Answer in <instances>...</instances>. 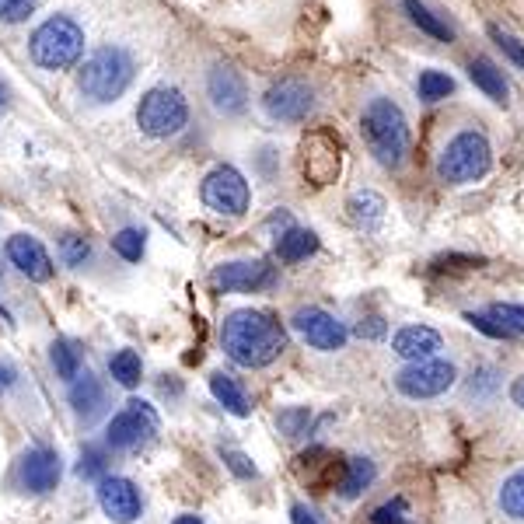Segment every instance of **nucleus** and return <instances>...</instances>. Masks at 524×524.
<instances>
[{"mask_svg":"<svg viewBox=\"0 0 524 524\" xmlns=\"http://www.w3.org/2000/svg\"><path fill=\"white\" fill-rule=\"evenodd\" d=\"M221 346L231 364L245 371H262L276 364L287 350V332L269 311L259 308H238L221 322Z\"/></svg>","mask_w":524,"mask_h":524,"instance_id":"nucleus-1","label":"nucleus"},{"mask_svg":"<svg viewBox=\"0 0 524 524\" xmlns=\"http://www.w3.org/2000/svg\"><path fill=\"white\" fill-rule=\"evenodd\" d=\"M360 137H364L367 151H371V158L381 168H399L409 158V147H413L406 112L385 95L371 98L364 105V112H360Z\"/></svg>","mask_w":524,"mask_h":524,"instance_id":"nucleus-2","label":"nucleus"},{"mask_svg":"<svg viewBox=\"0 0 524 524\" xmlns=\"http://www.w3.org/2000/svg\"><path fill=\"white\" fill-rule=\"evenodd\" d=\"M137 63L123 46H102L84 60V67L77 70V88L88 102L109 105L130 88Z\"/></svg>","mask_w":524,"mask_h":524,"instance_id":"nucleus-3","label":"nucleus"},{"mask_svg":"<svg viewBox=\"0 0 524 524\" xmlns=\"http://www.w3.org/2000/svg\"><path fill=\"white\" fill-rule=\"evenodd\" d=\"M493 168V147L483 130H462L437 154V179L444 186H469Z\"/></svg>","mask_w":524,"mask_h":524,"instance_id":"nucleus-4","label":"nucleus"},{"mask_svg":"<svg viewBox=\"0 0 524 524\" xmlns=\"http://www.w3.org/2000/svg\"><path fill=\"white\" fill-rule=\"evenodd\" d=\"M28 53L42 70H67L84 53V28L67 14L46 18L28 39Z\"/></svg>","mask_w":524,"mask_h":524,"instance_id":"nucleus-5","label":"nucleus"},{"mask_svg":"<svg viewBox=\"0 0 524 524\" xmlns=\"http://www.w3.org/2000/svg\"><path fill=\"white\" fill-rule=\"evenodd\" d=\"M189 123V102L182 98L179 88H154L140 98L137 105V126L140 133L154 140H168L182 133Z\"/></svg>","mask_w":524,"mask_h":524,"instance_id":"nucleus-6","label":"nucleus"},{"mask_svg":"<svg viewBox=\"0 0 524 524\" xmlns=\"http://www.w3.org/2000/svg\"><path fill=\"white\" fill-rule=\"evenodd\" d=\"M158 409L144 399H130L105 427V448L112 451H133L147 444L158 434Z\"/></svg>","mask_w":524,"mask_h":524,"instance_id":"nucleus-7","label":"nucleus"},{"mask_svg":"<svg viewBox=\"0 0 524 524\" xmlns=\"http://www.w3.org/2000/svg\"><path fill=\"white\" fill-rule=\"evenodd\" d=\"M200 196L214 214L221 217H245L252 203V189L245 182V175L235 165H217L214 172L203 179Z\"/></svg>","mask_w":524,"mask_h":524,"instance_id":"nucleus-8","label":"nucleus"},{"mask_svg":"<svg viewBox=\"0 0 524 524\" xmlns=\"http://www.w3.org/2000/svg\"><path fill=\"white\" fill-rule=\"evenodd\" d=\"M458 367L451 360H423V364H409L395 374V392L406 395L413 402L423 399H441L448 388H455Z\"/></svg>","mask_w":524,"mask_h":524,"instance_id":"nucleus-9","label":"nucleus"},{"mask_svg":"<svg viewBox=\"0 0 524 524\" xmlns=\"http://www.w3.org/2000/svg\"><path fill=\"white\" fill-rule=\"evenodd\" d=\"M343 168V144L332 130H311L301 140V172L311 186H332Z\"/></svg>","mask_w":524,"mask_h":524,"instance_id":"nucleus-10","label":"nucleus"},{"mask_svg":"<svg viewBox=\"0 0 524 524\" xmlns=\"http://www.w3.org/2000/svg\"><path fill=\"white\" fill-rule=\"evenodd\" d=\"M262 109L273 123H304L315 109V91L301 77H283V81L269 84V91L262 95Z\"/></svg>","mask_w":524,"mask_h":524,"instance_id":"nucleus-11","label":"nucleus"},{"mask_svg":"<svg viewBox=\"0 0 524 524\" xmlns=\"http://www.w3.org/2000/svg\"><path fill=\"white\" fill-rule=\"evenodd\" d=\"M290 325H294L297 336L318 353L343 350L346 339H350V329H346L336 315H329L325 308H297L294 315H290Z\"/></svg>","mask_w":524,"mask_h":524,"instance_id":"nucleus-12","label":"nucleus"},{"mask_svg":"<svg viewBox=\"0 0 524 524\" xmlns=\"http://www.w3.org/2000/svg\"><path fill=\"white\" fill-rule=\"evenodd\" d=\"M210 283L224 294H256V290H269L276 283V266H269L266 259L221 262L210 273Z\"/></svg>","mask_w":524,"mask_h":524,"instance_id":"nucleus-13","label":"nucleus"},{"mask_svg":"<svg viewBox=\"0 0 524 524\" xmlns=\"http://www.w3.org/2000/svg\"><path fill=\"white\" fill-rule=\"evenodd\" d=\"M60 476H63V465H60V455L53 448H28L18 462V479L21 493H32V497H42V493H53L60 486Z\"/></svg>","mask_w":524,"mask_h":524,"instance_id":"nucleus-14","label":"nucleus"},{"mask_svg":"<svg viewBox=\"0 0 524 524\" xmlns=\"http://www.w3.org/2000/svg\"><path fill=\"white\" fill-rule=\"evenodd\" d=\"M98 507L112 524H133L144 514V497H140L137 483L123 476H105L98 483Z\"/></svg>","mask_w":524,"mask_h":524,"instance_id":"nucleus-15","label":"nucleus"},{"mask_svg":"<svg viewBox=\"0 0 524 524\" xmlns=\"http://www.w3.org/2000/svg\"><path fill=\"white\" fill-rule=\"evenodd\" d=\"M207 95H210V105H214L221 116H238V112H245V105H249V84H245V77L238 74L235 67L217 63L207 74Z\"/></svg>","mask_w":524,"mask_h":524,"instance_id":"nucleus-16","label":"nucleus"},{"mask_svg":"<svg viewBox=\"0 0 524 524\" xmlns=\"http://www.w3.org/2000/svg\"><path fill=\"white\" fill-rule=\"evenodd\" d=\"M465 322L490 339H521L524 336V304L504 301L483 311H465Z\"/></svg>","mask_w":524,"mask_h":524,"instance_id":"nucleus-17","label":"nucleus"},{"mask_svg":"<svg viewBox=\"0 0 524 524\" xmlns=\"http://www.w3.org/2000/svg\"><path fill=\"white\" fill-rule=\"evenodd\" d=\"M4 252H7V259H11V266L18 269L21 276H28V280H35V283L53 280L56 266H53V259H49L46 245H42L35 235H11Z\"/></svg>","mask_w":524,"mask_h":524,"instance_id":"nucleus-18","label":"nucleus"},{"mask_svg":"<svg viewBox=\"0 0 524 524\" xmlns=\"http://www.w3.org/2000/svg\"><path fill=\"white\" fill-rule=\"evenodd\" d=\"M444 350V339L430 325H402L392 336V353L409 364H423V360H437V353Z\"/></svg>","mask_w":524,"mask_h":524,"instance_id":"nucleus-19","label":"nucleus"},{"mask_svg":"<svg viewBox=\"0 0 524 524\" xmlns=\"http://www.w3.org/2000/svg\"><path fill=\"white\" fill-rule=\"evenodd\" d=\"M297 469H301V476L308 479L311 490L325 493V490H336L339 486V479H343V472H346V458L329 455L325 448H311L297 458Z\"/></svg>","mask_w":524,"mask_h":524,"instance_id":"nucleus-20","label":"nucleus"},{"mask_svg":"<svg viewBox=\"0 0 524 524\" xmlns=\"http://www.w3.org/2000/svg\"><path fill=\"white\" fill-rule=\"evenodd\" d=\"M67 402H70V409H74L77 420H84V423H91L95 416H102V409H105V385H102V378H95L91 371H84L77 381H70Z\"/></svg>","mask_w":524,"mask_h":524,"instance_id":"nucleus-21","label":"nucleus"},{"mask_svg":"<svg viewBox=\"0 0 524 524\" xmlns=\"http://www.w3.org/2000/svg\"><path fill=\"white\" fill-rule=\"evenodd\" d=\"M469 77L486 98H493L497 105H507V98H511V84H507L504 70H500L490 56H476V60H469Z\"/></svg>","mask_w":524,"mask_h":524,"instance_id":"nucleus-22","label":"nucleus"},{"mask_svg":"<svg viewBox=\"0 0 524 524\" xmlns=\"http://www.w3.org/2000/svg\"><path fill=\"white\" fill-rule=\"evenodd\" d=\"M385 196L374 193V189H357V193L346 200V214L357 224L360 231H378L381 221H385Z\"/></svg>","mask_w":524,"mask_h":524,"instance_id":"nucleus-23","label":"nucleus"},{"mask_svg":"<svg viewBox=\"0 0 524 524\" xmlns=\"http://www.w3.org/2000/svg\"><path fill=\"white\" fill-rule=\"evenodd\" d=\"M210 395H214V399L221 402V406L228 409L231 416H252L249 392H245L242 381L231 378V374H224V371L210 374Z\"/></svg>","mask_w":524,"mask_h":524,"instance_id":"nucleus-24","label":"nucleus"},{"mask_svg":"<svg viewBox=\"0 0 524 524\" xmlns=\"http://www.w3.org/2000/svg\"><path fill=\"white\" fill-rule=\"evenodd\" d=\"M374 479H378V465L371 462V458H346V472H343V479H339V486H336V493L343 500H357V497H364L367 490L374 486Z\"/></svg>","mask_w":524,"mask_h":524,"instance_id":"nucleus-25","label":"nucleus"},{"mask_svg":"<svg viewBox=\"0 0 524 524\" xmlns=\"http://www.w3.org/2000/svg\"><path fill=\"white\" fill-rule=\"evenodd\" d=\"M315 252H318V235H315V231L290 224L287 231H280V235H276V256H280V262H304L308 256H315Z\"/></svg>","mask_w":524,"mask_h":524,"instance_id":"nucleus-26","label":"nucleus"},{"mask_svg":"<svg viewBox=\"0 0 524 524\" xmlns=\"http://www.w3.org/2000/svg\"><path fill=\"white\" fill-rule=\"evenodd\" d=\"M402 11L409 14V21H413L420 32H427L430 39H437V42H455V28L448 25V21L441 18V14H434L430 11L423 0H402Z\"/></svg>","mask_w":524,"mask_h":524,"instance_id":"nucleus-27","label":"nucleus"},{"mask_svg":"<svg viewBox=\"0 0 524 524\" xmlns=\"http://www.w3.org/2000/svg\"><path fill=\"white\" fill-rule=\"evenodd\" d=\"M49 364H53L56 378L60 381H77L84 374V353L74 339H56L49 346Z\"/></svg>","mask_w":524,"mask_h":524,"instance_id":"nucleus-28","label":"nucleus"},{"mask_svg":"<svg viewBox=\"0 0 524 524\" xmlns=\"http://www.w3.org/2000/svg\"><path fill=\"white\" fill-rule=\"evenodd\" d=\"M109 374L119 388L133 392V388L140 385V378H144V360H140L137 350H119L109 357Z\"/></svg>","mask_w":524,"mask_h":524,"instance_id":"nucleus-29","label":"nucleus"},{"mask_svg":"<svg viewBox=\"0 0 524 524\" xmlns=\"http://www.w3.org/2000/svg\"><path fill=\"white\" fill-rule=\"evenodd\" d=\"M497 507L504 518L511 521H524V469L511 472V476L500 483L497 490Z\"/></svg>","mask_w":524,"mask_h":524,"instance_id":"nucleus-30","label":"nucleus"},{"mask_svg":"<svg viewBox=\"0 0 524 524\" xmlns=\"http://www.w3.org/2000/svg\"><path fill=\"white\" fill-rule=\"evenodd\" d=\"M416 95L423 98V102H441V98L455 95V77L444 74V70L430 67V70H420V77H416Z\"/></svg>","mask_w":524,"mask_h":524,"instance_id":"nucleus-31","label":"nucleus"},{"mask_svg":"<svg viewBox=\"0 0 524 524\" xmlns=\"http://www.w3.org/2000/svg\"><path fill=\"white\" fill-rule=\"evenodd\" d=\"M112 249H116V256L123 262H140L147 249V235L140 228H123L112 235Z\"/></svg>","mask_w":524,"mask_h":524,"instance_id":"nucleus-32","label":"nucleus"},{"mask_svg":"<svg viewBox=\"0 0 524 524\" xmlns=\"http://www.w3.org/2000/svg\"><path fill=\"white\" fill-rule=\"evenodd\" d=\"M77 476L88 479V483H102V479L109 476L105 448H95V444H88V448L81 451V462H77Z\"/></svg>","mask_w":524,"mask_h":524,"instance_id":"nucleus-33","label":"nucleus"},{"mask_svg":"<svg viewBox=\"0 0 524 524\" xmlns=\"http://www.w3.org/2000/svg\"><path fill=\"white\" fill-rule=\"evenodd\" d=\"M88 259H91L88 238H81V235H63V238H60V262H63V266L81 269Z\"/></svg>","mask_w":524,"mask_h":524,"instance_id":"nucleus-34","label":"nucleus"},{"mask_svg":"<svg viewBox=\"0 0 524 524\" xmlns=\"http://www.w3.org/2000/svg\"><path fill=\"white\" fill-rule=\"evenodd\" d=\"M308 423H311V409L308 406H290L276 416V427H280L283 437H301L308 434Z\"/></svg>","mask_w":524,"mask_h":524,"instance_id":"nucleus-35","label":"nucleus"},{"mask_svg":"<svg viewBox=\"0 0 524 524\" xmlns=\"http://www.w3.org/2000/svg\"><path fill=\"white\" fill-rule=\"evenodd\" d=\"M402 521H409L406 497H392V500H385V504L371 511V524H402Z\"/></svg>","mask_w":524,"mask_h":524,"instance_id":"nucleus-36","label":"nucleus"},{"mask_svg":"<svg viewBox=\"0 0 524 524\" xmlns=\"http://www.w3.org/2000/svg\"><path fill=\"white\" fill-rule=\"evenodd\" d=\"M490 39L497 42L500 49H504L507 60H514V63H518V67L524 70V42H521V39H514V35L504 32L500 25H490Z\"/></svg>","mask_w":524,"mask_h":524,"instance_id":"nucleus-37","label":"nucleus"},{"mask_svg":"<svg viewBox=\"0 0 524 524\" xmlns=\"http://www.w3.org/2000/svg\"><path fill=\"white\" fill-rule=\"evenodd\" d=\"M39 0H0V21L4 25H18V21H28Z\"/></svg>","mask_w":524,"mask_h":524,"instance_id":"nucleus-38","label":"nucleus"},{"mask_svg":"<svg viewBox=\"0 0 524 524\" xmlns=\"http://www.w3.org/2000/svg\"><path fill=\"white\" fill-rule=\"evenodd\" d=\"M221 458H224V465H228L231 472H235L238 479H259V469L252 465V458L249 455H242V451H235V448H221Z\"/></svg>","mask_w":524,"mask_h":524,"instance_id":"nucleus-39","label":"nucleus"},{"mask_svg":"<svg viewBox=\"0 0 524 524\" xmlns=\"http://www.w3.org/2000/svg\"><path fill=\"white\" fill-rule=\"evenodd\" d=\"M497 388H500V378H497V371H493V367H483V371H476V374H472V381H469V395H472V399H490Z\"/></svg>","mask_w":524,"mask_h":524,"instance_id":"nucleus-40","label":"nucleus"},{"mask_svg":"<svg viewBox=\"0 0 524 524\" xmlns=\"http://www.w3.org/2000/svg\"><path fill=\"white\" fill-rule=\"evenodd\" d=\"M353 332H357L360 339H381L385 336V322H381V318H360Z\"/></svg>","mask_w":524,"mask_h":524,"instance_id":"nucleus-41","label":"nucleus"},{"mask_svg":"<svg viewBox=\"0 0 524 524\" xmlns=\"http://www.w3.org/2000/svg\"><path fill=\"white\" fill-rule=\"evenodd\" d=\"M290 524H322V518H318L311 507L294 504V507H290Z\"/></svg>","mask_w":524,"mask_h":524,"instance_id":"nucleus-42","label":"nucleus"},{"mask_svg":"<svg viewBox=\"0 0 524 524\" xmlns=\"http://www.w3.org/2000/svg\"><path fill=\"white\" fill-rule=\"evenodd\" d=\"M18 381V371L11 364H0V395H7V388Z\"/></svg>","mask_w":524,"mask_h":524,"instance_id":"nucleus-43","label":"nucleus"},{"mask_svg":"<svg viewBox=\"0 0 524 524\" xmlns=\"http://www.w3.org/2000/svg\"><path fill=\"white\" fill-rule=\"evenodd\" d=\"M511 402L518 409H524V374H518V378L511 381Z\"/></svg>","mask_w":524,"mask_h":524,"instance_id":"nucleus-44","label":"nucleus"},{"mask_svg":"<svg viewBox=\"0 0 524 524\" xmlns=\"http://www.w3.org/2000/svg\"><path fill=\"white\" fill-rule=\"evenodd\" d=\"M172 524H207L200 518V514H179V518H175Z\"/></svg>","mask_w":524,"mask_h":524,"instance_id":"nucleus-45","label":"nucleus"},{"mask_svg":"<svg viewBox=\"0 0 524 524\" xmlns=\"http://www.w3.org/2000/svg\"><path fill=\"white\" fill-rule=\"evenodd\" d=\"M4 105H7V88L0 84V109H4Z\"/></svg>","mask_w":524,"mask_h":524,"instance_id":"nucleus-46","label":"nucleus"},{"mask_svg":"<svg viewBox=\"0 0 524 524\" xmlns=\"http://www.w3.org/2000/svg\"><path fill=\"white\" fill-rule=\"evenodd\" d=\"M0 318H4V322H11V311H7L4 304H0Z\"/></svg>","mask_w":524,"mask_h":524,"instance_id":"nucleus-47","label":"nucleus"},{"mask_svg":"<svg viewBox=\"0 0 524 524\" xmlns=\"http://www.w3.org/2000/svg\"><path fill=\"white\" fill-rule=\"evenodd\" d=\"M402 524H416V521H402Z\"/></svg>","mask_w":524,"mask_h":524,"instance_id":"nucleus-48","label":"nucleus"}]
</instances>
